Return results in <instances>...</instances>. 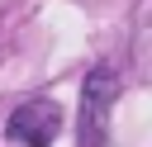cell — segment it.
I'll use <instances>...</instances> for the list:
<instances>
[{
    "label": "cell",
    "instance_id": "1",
    "mask_svg": "<svg viewBox=\"0 0 152 147\" xmlns=\"http://www.w3.org/2000/svg\"><path fill=\"white\" fill-rule=\"evenodd\" d=\"M119 100L114 66H95L81 85V114H76V147H104L109 138V109Z\"/></svg>",
    "mask_w": 152,
    "mask_h": 147
},
{
    "label": "cell",
    "instance_id": "2",
    "mask_svg": "<svg viewBox=\"0 0 152 147\" xmlns=\"http://www.w3.org/2000/svg\"><path fill=\"white\" fill-rule=\"evenodd\" d=\"M57 128H62V109H57L52 100H28V104H19V109L10 114V123H5V133H10L14 142H24V147H48V142L57 138Z\"/></svg>",
    "mask_w": 152,
    "mask_h": 147
}]
</instances>
